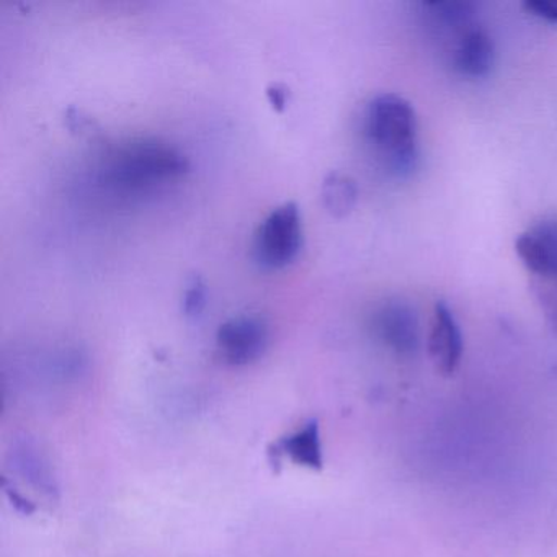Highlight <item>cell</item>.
Returning <instances> with one entry per match:
<instances>
[{"label": "cell", "mask_w": 557, "mask_h": 557, "mask_svg": "<svg viewBox=\"0 0 557 557\" xmlns=\"http://www.w3.org/2000/svg\"><path fill=\"white\" fill-rule=\"evenodd\" d=\"M368 145L381 165L396 177H407L419 164L417 115L410 102L383 94L368 103L363 123Z\"/></svg>", "instance_id": "obj_1"}, {"label": "cell", "mask_w": 557, "mask_h": 557, "mask_svg": "<svg viewBox=\"0 0 557 557\" xmlns=\"http://www.w3.org/2000/svg\"><path fill=\"white\" fill-rule=\"evenodd\" d=\"M187 169L188 159L175 146L146 138L119 146L107 159L102 175L115 190L141 191L181 177Z\"/></svg>", "instance_id": "obj_2"}, {"label": "cell", "mask_w": 557, "mask_h": 557, "mask_svg": "<svg viewBox=\"0 0 557 557\" xmlns=\"http://www.w3.org/2000/svg\"><path fill=\"white\" fill-rule=\"evenodd\" d=\"M301 244V213L295 201H286L270 211L257 227L252 257L262 269H282L296 259Z\"/></svg>", "instance_id": "obj_3"}, {"label": "cell", "mask_w": 557, "mask_h": 557, "mask_svg": "<svg viewBox=\"0 0 557 557\" xmlns=\"http://www.w3.org/2000/svg\"><path fill=\"white\" fill-rule=\"evenodd\" d=\"M269 345V327L259 315L239 314L218 327L216 347L221 358L234 367L253 363Z\"/></svg>", "instance_id": "obj_4"}, {"label": "cell", "mask_w": 557, "mask_h": 557, "mask_svg": "<svg viewBox=\"0 0 557 557\" xmlns=\"http://www.w3.org/2000/svg\"><path fill=\"white\" fill-rule=\"evenodd\" d=\"M374 337L394 354L410 357L419 350V319L404 301H386L371 315Z\"/></svg>", "instance_id": "obj_5"}, {"label": "cell", "mask_w": 557, "mask_h": 557, "mask_svg": "<svg viewBox=\"0 0 557 557\" xmlns=\"http://www.w3.org/2000/svg\"><path fill=\"white\" fill-rule=\"evenodd\" d=\"M515 250L533 278L557 276V221H541L521 233Z\"/></svg>", "instance_id": "obj_6"}, {"label": "cell", "mask_w": 557, "mask_h": 557, "mask_svg": "<svg viewBox=\"0 0 557 557\" xmlns=\"http://www.w3.org/2000/svg\"><path fill=\"white\" fill-rule=\"evenodd\" d=\"M285 459L292 461L293 465L312 469V471L324 469L321 426H319L318 420H309L298 432L283 436L269 446V462L273 471L280 472Z\"/></svg>", "instance_id": "obj_7"}, {"label": "cell", "mask_w": 557, "mask_h": 557, "mask_svg": "<svg viewBox=\"0 0 557 557\" xmlns=\"http://www.w3.org/2000/svg\"><path fill=\"white\" fill-rule=\"evenodd\" d=\"M462 350L465 341L455 315L445 302H436L429 338V351L433 363L443 374H453L459 367Z\"/></svg>", "instance_id": "obj_8"}, {"label": "cell", "mask_w": 557, "mask_h": 557, "mask_svg": "<svg viewBox=\"0 0 557 557\" xmlns=\"http://www.w3.org/2000/svg\"><path fill=\"white\" fill-rule=\"evenodd\" d=\"M453 67L469 79L487 76L494 64V44L484 28H468L453 50Z\"/></svg>", "instance_id": "obj_9"}, {"label": "cell", "mask_w": 557, "mask_h": 557, "mask_svg": "<svg viewBox=\"0 0 557 557\" xmlns=\"http://www.w3.org/2000/svg\"><path fill=\"white\" fill-rule=\"evenodd\" d=\"M12 465L14 471H17L22 478L27 479L35 487L40 488L44 494H58L54 475L51 474L50 465L45 461L44 455L38 453L37 446L30 442H18L11 451Z\"/></svg>", "instance_id": "obj_10"}, {"label": "cell", "mask_w": 557, "mask_h": 557, "mask_svg": "<svg viewBox=\"0 0 557 557\" xmlns=\"http://www.w3.org/2000/svg\"><path fill=\"white\" fill-rule=\"evenodd\" d=\"M358 200L357 182L342 172L325 175L322 184V201L329 213L334 216H347Z\"/></svg>", "instance_id": "obj_11"}, {"label": "cell", "mask_w": 557, "mask_h": 557, "mask_svg": "<svg viewBox=\"0 0 557 557\" xmlns=\"http://www.w3.org/2000/svg\"><path fill=\"white\" fill-rule=\"evenodd\" d=\"M533 292L537 305L550 327L557 332V276L554 278H533Z\"/></svg>", "instance_id": "obj_12"}, {"label": "cell", "mask_w": 557, "mask_h": 557, "mask_svg": "<svg viewBox=\"0 0 557 557\" xmlns=\"http://www.w3.org/2000/svg\"><path fill=\"white\" fill-rule=\"evenodd\" d=\"M207 302V289L200 278H195L188 285L184 296V311L187 315H198L203 311Z\"/></svg>", "instance_id": "obj_13"}, {"label": "cell", "mask_w": 557, "mask_h": 557, "mask_svg": "<svg viewBox=\"0 0 557 557\" xmlns=\"http://www.w3.org/2000/svg\"><path fill=\"white\" fill-rule=\"evenodd\" d=\"M523 8L533 17L557 25V0H530Z\"/></svg>", "instance_id": "obj_14"}, {"label": "cell", "mask_w": 557, "mask_h": 557, "mask_svg": "<svg viewBox=\"0 0 557 557\" xmlns=\"http://www.w3.org/2000/svg\"><path fill=\"white\" fill-rule=\"evenodd\" d=\"M4 488L5 492H8L9 497H11V500L14 502L15 507L18 508V510L24 511V513L27 515L34 513L35 507L30 500H27V498L22 497V494H18V492H15L14 488L9 487L8 484H4Z\"/></svg>", "instance_id": "obj_15"}]
</instances>
